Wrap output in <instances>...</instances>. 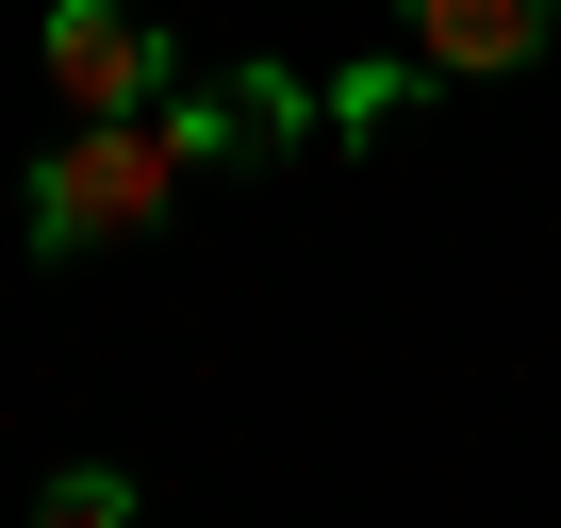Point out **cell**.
<instances>
[{"instance_id":"cell-2","label":"cell","mask_w":561,"mask_h":528,"mask_svg":"<svg viewBox=\"0 0 561 528\" xmlns=\"http://www.w3.org/2000/svg\"><path fill=\"white\" fill-rule=\"evenodd\" d=\"M34 67H50L67 133H100V116H165V83H182V50H165V18H149V0H50Z\"/></svg>"},{"instance_id":"cell-1","label":"cell","mask_w":561,"mask_h":528,"mask_svg":"<svg viewBox=\"0 0 561 528\" xmlns=\"http://www.w3.org/2000/svg\"><path fill=\"white\" fill-rule=\"evenodd\" d=\"M198 165H215L198 100H165V116H100V133H50V149H34V182H18V231H34V264L133 248V231H165V215H182V182H198Z\"/></svg>"},{"instance_id":"cell-3","label":"cell","mask_w":561,"mask_h":528,"mask_svg":"<svg viewBox=\"0 0 561 528\" xmlns=\"http://www.w3.org/2000/svg\"><path fill=\"white\" fill-rule=\"evenodd\" d=\"M545 34H561V0H413V18H397V67L413 83H495Z\"/></svg>"},{"instance_id":"cell-4","label":"cell","mask_w":561,"mask_h":528,"mask_svg":"<svg viewBox=\"0 0 561 528\" xmlns=\"http://www.w3.org/2000/svg\"><path fill=\"white\" fill-rule=\"evenodd\" d=\"M34 528H133V479H116V462H67V479L34 495Z\"/></svg>"}]
</instances>
